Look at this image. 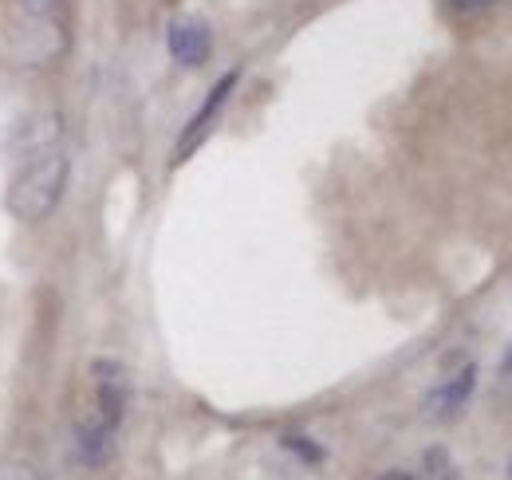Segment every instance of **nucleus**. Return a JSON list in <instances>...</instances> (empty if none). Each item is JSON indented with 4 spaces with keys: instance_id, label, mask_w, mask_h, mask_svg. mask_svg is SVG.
Wrapping results in <instances>:
<instances>
[{
    "instance_id": "nucleus-5",
    "label": "nucleus",
    "mask_w": 512,
    "mask_h": 480,
    "mask_svg": "<svg viewBox=\"0 0 512 480\" xmlns=\"http://www.w3.org/2000/svg\"><path fill=\"white\" fill-rule=\"evenodd\" d=\"M115 433L119 429L107 425L95 410H87L83 418H75V457H79V465H87V469L107 465L115 457Z\"/></svg>"
},
{
    "instance_id": "nucleus-4",
    "label": "nucleus",
    "mask_w": 512,
    "mask_h": 480,
    "mask_svg": "<svg viewBox=\"0 0 512 480\" xmlns=\"http://www.w3.org/2000/svg\"><path fill=\"white\" fill-rule=\"evenodd\" d=\"M166 48H170V60L182 63V67H201L213 52V32L201 16H178L166 32Z\"/></svg>"
},
{
    "instance_id": "nucleus-2",
    "label": "nucleus",
    "mask_w": 512,
    "mask_h": 480,
    "mask_svg": "<svg viewBox=\"0 0 512 480\" xmlns=\"http://www.w3.org/2000/svg\"><path fill=\"white\" fill-rule=\"evenodd\" d=\"M91 378H95V414L107 425H123L130 406V374L119 359H95L91 362Z\"/></svg>"
},
{
    "instance_id": "nucleus-9",
    "label": "nucleus",
    "mask_w": 512,
    "mask_h": 480,
    "mask_svg": "<svg viewBox=\"0 0 512 480\" xmlns=\"http://www.w3.org/2000/svg\"><path fill=\"white\" fill-rule=\"evenodd\" d=\"M497 0H446V8L453 16H465V20H473V16H481V12H489Z\"/></svg>"
},
{
    "instance_id": "nucleus-14",
    "label": "nucleus",
    "mask_w": 512,
    "mask_h": 480,
    "mask_svg": "<svg viewBox=\"0 0 512 480\" xmlns=\"http://www.w3.org/2000/svg\"><path fill=\"white\" fill-rule=\"evenodd\" d=\"M509 480H512V465H509Z\"/></svg>"
},
{
    "instance_id": "nucleus-13",
    "label": "nucleus",
    "mask_w": 512,
    "mask_h": 480,
    "mask_svg": "<svg viewBox=\"0 0 512 480\" xmlns=\"http://www.w3.org/2000/svg\"><path fill=\"white\" fill-rule=\"evenodd\" d=\"M501 374H512V351L505 355V359H501Z\"/></svg>"
},
{
    "instance_id": "nucleus-3",
    "label": "nucleus",
    "mask_w": 512,
    "mask_h": 480,
    "mask_svg": "<svg viewBox=\"0 0 512 480\" xmlns=\"http://www.w3.org/2000/svg\"><path fill=\"white\" fill-rule=\"evenodd\" d=\"M237 83H241V71H225L213 87H209V95H205V103L197 107V115L186 122V130H182V138H178V150H174V162H186L193 150L205 142V134L213 130V122L217 115L225 111V103H229V95L237 91Z\"/></svg>"
},
{
    "instance_id": "nucleus-1",
    "label": "nucleus",
    "mask_w": 512,
    "mask_h": 480,
    "mask_svg": "<svg viewBox=\"0 0 512 480\" xmlns=\"http://www.w3.org/2000/svg\"><path fill=\"white\" fill-rule=\"evenodd\" d=\"M67 178H71V158L60 146H48L16 170V178L8 185V197H4V209L20 225H40L60 209Z\"/></svg>"
},
{
    "instance_id": "nucleus-12",
    "label": "nucleus",
    "mask_w": 512,
    "mask_h": 480,
    "mask_svg": "<svg viewBox=\"0 0 512 480\" xmlns=\"http://www.w3.org/2000/svg\"><path fill=\"white\" fill-rule=\"evenodd\" d=\"M379 480H414L410 473H402V469H390V473H383Z\"/></svg>"
},
{
    "instance_id": "nucleus-10",
    "label": "nucleus",
    "mask_w": 512,
    "mask_h": 480,
    "mask_svg": "<svg viewBox=\"0 0 512 480\" xmlns=\"http://www.w3.org/2000/svg\"><path fill=\"white\" fill-rule=\"evenodd\" d=\"M20 8L28 16H36V20H48V16H56L64 8V0H20Z\"/></svg>"
},
{
    "instance_id": "nucleus-11",
    "label": "nucleus",
    "mask_w": 512,
    "mask_h": 480,
    "mask_svg": "<svg viewBox=\"0 0 512 480\" xmlns=\"http://www.w3.org/2000/svg\"><path fill=\"white\" fill-rule=\"evenodd\" d=\"M0 480H40V473L24 461H0Z\"/></svg>"
},
{
    "instance_id": "nucleus-7",
    "label": "nucleus",
    "mask_w": 512,
    "mask_h": 480,
    "mask_svg": "<svg viewBox=\"0 0 512 480\" xmlns=\"http://www.w3.org/2000/svg\"><path fill=\"white\" fill-rule=\"evenodd\" d=\"M422 480H461L457 477V465L449 461L446 449H430L422 457Z\"/></svg>"
},
{
    "instance_id": "nucleus-8",
    "label": "nucleus",
    "mask_w": 512,
    "mask_h": 480,
    "mask_svg": "<svg viewBox=\"0 0 512 480\" xmlns=\"http://www.w3.org/2000/svg\"><path fill=\"white\" fill-rule=\"evenodd\" d=\"M284 449H292V453H296V457H304L308 465L323 461V449H320V445H312L308 437H296V433H292V437H284Z\"/></svg>"
},
{
    "instance_id": "nucleus-6",
    "label": "nucleus",
    "mask_w": 512,
    "mask_h": 480,
    "mask_svg": "<svg viewBox=\"0 0 512 480\" xmlns=\"http://www.w3.org/2000/svg\"><path fill=\"white\" fill-rule=\"evenodd\" d=\"M473 390H477V366H461L453 378L438 382V386L426 394L422 406H426L430 418H453V414L465 410V402L473 398Z\"/></svg>"
}]
</instances>
